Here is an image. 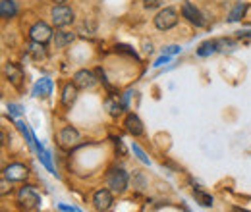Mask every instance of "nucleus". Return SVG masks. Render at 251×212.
Masks as SVG:
<instances>
[{
  "mask_svg": "<svg viewBox=\"0 0 251 212\" xmlns=\"http://www.w3.org/2000/svg\"><path fill=\"white\" fill-rule=\"evenodd\" d=\"M4 75H6V79H8L16 89H22V83H24V70H22L18 64L8 62V64L4 66Z\"/></svg>",
  "mask_w": 251,
  "mask_h": 212,
  "instance_id": "obj_11",
  "label": "nucleus"
},
{
  "mask_svg": "<svg viewBox=\"0 0 251 212\" xmlns=\"http://www.w3.org/2000/svg\"><path fill=\"white\" fill-rule=\"evenodd\" d=\"M232 212H251V211H246V209H240V207H234Z\"/></svg>",
  "mask_w": 251,
  "mask_h": 212,
  "instance_id": "obj_32",
  "label": "nucleus"
},
{
  "mask_svg": "<svg viewBox=\"0 0 251 212\" xmlns=\"http://www.w3.org/2000/svg\"><path fill=\"white\" fill-rule=\"evenodd\" d=\"M116 50H118V52H124V54H127V56H133L135 60H139L137 52H135L131 47H127V45H116Z\"/></svg>",
  "mask_w": 251,
  "mask_h": 212,
  "instance_id": "obj_23",
  "label": "nucleus"
},
{
  "mask_svg": "<svg viewBox=\"0 0 251 212\" xmlns=\"http://www.w3.org/2000/svg\"><path fill=\"white\" fill-rule=\"evenodd\" d=\"M39 193L33 189L31 185H25V187H22L20 189V193H18V203H20V207L24 209V211H33L37 205H39Z\"/></svg>",
  "mask_w": 251,
  "mask_h": 212,
  "instance_id": "obj_7",
  "label": "nucleus"
},
{
  "mask_svg": "<svg viewBox=\"0 0 251 212\" xmlns=\"http://www.w3.org/2000/svg\"><path fill=\"white\" fill-rule=\"evenodd\" d=\"M4 176L12 182H25L27 176H29V170L25 164H20V162H14V164H8L4 168Z\"/></svg>",
  "mask_w": 251,
  "mask_h": 212,
  "instance_id": "obj_8",
  "label": "nucleus"
},
{
  "mask_svg": "<svg viewBox=\"0 0 251 212\" xmlns=\"http://www.w3.org/2000/svg\"><path fill=\"white\" fill-rule=\"evenodd\" d=\"M50 93H52V81L49 77L39 79L33 87V96H49Z\"/></svg>",
  "mask_w": 251,
  "mask_h": 212,
  "instance_id": "obj_18",
  "label": "nucleus"
},
{
  "mask_svg": "<svg viewBox=\"0 0 251 212\" xmlns=\"http://www.w3.org/2000/svg\"><path fill=\"white\" fill-rule=\"evenodd\" d=\"M20 8H18V2L16 0H0V18L2 20H14L18 16Z\"/></svg>",
  "mask_w": 251,
  "mask_h": 212,
  "instance_id": "obj_13",
  "label": "nucleus"
},
{
  "mask_svg": "<svg viewBox=\"0 0 251 212\" xmlns=\"http://www.w3.org/2000/svg\"><path fill=\"white\" fill-rule=\"evenodd\" d=\"M180 14H182V18H184L188 24L195 25V27H205V25H207V18L203 16V12H201L193 2H189V0H186V2L182 4Z\"/></svg>",
  "mask_w": 251,
  "mask_h": 212,
  "instance_id": "obj_4",
  "label": "nucleus"
},
{
  "mask_svg": "<svg viewBox=\"0 0 251 212\" xmlns=\"http://www.w3.org/2000/svg\"><path fill=\"white\" fill-rule=\"evenodd\" d=\"M178 10L172 8V6H166V8H160L157 12V16L153 18V24L158 31H170L172 27L178 25Z\"/></svg>",
  "mask_w": 251,
  "mask_h": 212,
  "instance_id": "obj_2",
  "label": "nucleus"
},
{
  "mask_svg": "<svg viewBox=\"0 0 251 212\" xmlns=\"http://www.w3.org/2000/svg\"><path fill=\"white\" fill-rule=\"evenodd\" d=\"M104 108L108 110V114L112 116V118H118L120 114H122V110H124V106H122V102H118V96L114 94V96H108L106 100H104Z\"/></svg>",
  "mask_w": 251,
  "mask_h": 212,
  "instance_id": "obj_19",
  "label": "nucleus"
},
{
  "mask_svg": "<svg viewBox=\"0 0 251 212\" xmlns=\"http://www.w3.org/2000/svg\"><path fill=\"white\" fill-rule=\"evenodd\" d=\"M124 125H126V131L129 133V135H133V137H139V135H143V121L139 120V116L137 114H127L124 120Z\"/></svg>",
  "mask_w": 251,
  "mask_h": 212,
  "instance_id": "obj_12",
  "label": "nucleus"
},
{
  "mask_svg": "<svg viewBox=\"0 0 251 212\" xmlns=\"http://www.w3.org/2000/svg\"><path fill=\"white\" fill-rule=\"evenodd\" d=\"M219 41V50H234L236 48V41L234 39H217Z\"/></svg>",
  "mask_w": 251,
  "mask_h": 212,
  "instance_id": "obj_22",
  "label": "nucleus"
},
{
  "mask_svg": "<svg viewBox=\"0 0 251 212\" xmlns=\"http://www.w3.org/2000/svg\"><path fill=\"white\" fill-rule=\"evenodd\" d=\"M8 182H10V180H8L6 176H2V183H0V187H2V189H0V193H2V195H6V193H8Z\"/></svg>",
  "mask_w": 251,
  "mask_h": 212,
  "instance_id": "obj_30",
  "label": "nucleus"
},
{
  "mask_svg": "<svg viewBox=\"0 0 251 212\" xmlns=\"http://www.w3.org/2000/svg\"><path fill=\"white\" fill-rule=\"evenodd\" d=\"M50 2H52V4H64L66 0H50Z\"/></svg>",
  "mask_w": 251,
  "mask_h": 212,
  "instance_id": "obj_33",
  "label": "nucleus"
},
{
  "mask_svg": "<svg viewBox=\"0 0 251 212\" xmlns=\"http://www.w3.org/2000/svg\"><path fill=\"white\" fill-rule=\"evenodd\" d=\"M160 4H162V0H143L145 10H157V8H160Z\"/></svg>",
  "mask_w": 251,
  "mask_h": 212,
  "instance_id": "obj_26",
  "label": "nucleus"
},
{
  "mask_svg": "<svg viewBox=\"0 0 251 212\" xmlns=\"http://www.w3.org/2000/svg\"><path fill=\"white\" fill-rule=\"evenodd\" d=\"M180 52H182V47H178V45H170V47L162 48V54H168V56H174V54H180Z\"/></svg>",
  "mask_w": 251,
  "mask_h": 212,
  "instance_id": "obj_24",
  "label": "nucleus"
},
{
  "mask_svg": "<svg viewBox=\"0 0 251 212\" xmlns=\"http://www.w3.org/2000/svg\"><path fill=\"white\" fill-rule=\"evenodd\" d=\"M97 73L91 71V70H77L75 73H74V77H72V83L77 87V89H93L95 85H97Z\"/></svg>",
  "mask_w": 251,
  "mask_h": 212,
  "instance_id": "obj_6",
  "label": "nucleus"
},
{
  "mask_svg": "<svg viewBox=\"0 0 251 212\" xmlns=\"http://www.w3.org/2000/svg\"><path fill=\"white\" fill-rule=\"evenodd\" d=\"M215 52H219V41H217V39L205 41V43H201L199 48H197V56H199V58H207V56H211V54H215Z\"/></svg>",
  "mask_w": 251,
  "mask_h": 212,
  "instance_id": "obj_17",
  "label": "nucleus"
},
{
  "mask_svg": "<svg viewBox=\"0 0 251 212\" xmlns=\"http://www.w3.org/2000/svg\"><path fill=\"white\" fill-rule=\"evenodd\" d=\"M50 20H52V25L56 29H64L75 22V12L68 4H54L50 8Z\"/></svg>",
  "mask_w": 251,
  "mask_h": 212,
  "instance_id": "obj_1",
  "label": "nucleus"
},
{
  "mask_svg": "<svg viewBox=\"0 0 251 212\" xmlns=\"http://www.w3.org/2000/svg\"><path fill=\"white\" fill-rule=\"evenodd\" d=\"M193 199L201 205V207H213V197L201 189H193Z\"/></svg>",
  "mask_w": 251,
  "mask_h": 212,
  "instance_id": "obj_21",
  "label": "nucleus"
},
{
  "mask_svg": "<svg viewBox=\"0 0 251 212\" xmlns=\"http://www.w3.org/2000/svg\"><path fill=\"white\" fill-rule=\"evenodd\" d=\"M133 152H135V154H137V158H139V160H141V162H143V164H149V158H147V156H145V152L141 151V149H139V147H137V145H133Z\"/></svg>",
  "mask_w": 251,
  "mask_h": 212,
  "instance_id": "obj_27",
  "label": "nucleus"
},
{
  "mask_svg": "<svg viewBox=\"0 0 251 212\" xmlns=\"http://www.w3.org/2000/svg\"><path fill=\"white\" fill-rule=\"evenodd\" d=\"M170 58H172V56H168V54H162V56H160V58H158V60L153 64V66H155V68H160V66H164L166 62H170Z\"/></svg>",
  "mask_w": 251,
  "mask_h": 212,
  "instance_id": "obj_28",
  "label": "nucleus"
},
{
  "mask_svg": "<svg viewBox=\"0 0 251 212\" xmlns=\"http://www.w3.org/2000/svg\"><path fill=\"white\" fill-rule=\"evenodd\" d=\"M143 50H145L147 54H151V52H153V47H151V43H149V45H145V48H143Z\"/></svg>",
  "mask_w": 251,
  "mask_h": 212,
  "instance_id": "obj_31",
  "label": "nucleus"
},
{
  "mask_svg": "<svg viewBox=\"0 0 251 212\" xmlns=\"http://www.w3.org/2000/svg\"><path fill=\"white\" fill-rule=\"evenodd\" d=\"M27 52L31 54L35 60H45V58H47V48H45L43 43H35V41H31L29 47H27Z\"/></svg>",
  "mask_w": 251,
  "mask_h": 212,
  "instance_id": "obj_20",
  "label": "nucleus"
},
{
  "mask_svg": "<svg viewBox=\"0 0 251 212\" xmlns=\"http://www.w3.org/2000/svg\"><path fill=\"white\" fill-rule=\"evenodd\" d=\"M77 87L74 85V83H66L62 89V104L66 106V108H70L75 100H77Z\"/></svg>",
  "mask_w": 251,
  "mask_h": 212,
  "instance_id": "obj_16",
  "label": "nucleus"
},
{
  "mask_svg": "<svg viewBox=\"0 0 251 212\" xmlns=\"http://www.w3.org/2000/svg\"><path fill=\"white\" fill-rule=\"evenodd\" d=\"M8 112H10V116L20 118V116H22V112H24V108H22L20 104H8Z\"/></svg>",
  "mask_w": 251,
  "mask_h": 212,
  "instance_id": "obj_25",
  "label": "nucleus"
},
{
  "mask_svg": "<svg viewBox=\"0 0 251 212\" xmlns=\"http://www.w3.org/2000/svg\"><path fill=\"white\" fill-rule=\"evenodd\" d=\"M248 8H250V4H248V2H238V4L230 10V14H228L226 22H228V24H236V22L244 20V18H246V14H248Z\"/></svg>",
  "mask_w": 251,
  "mask_h": 212,
  "instance_id": "obj_14",
  "label": "nucleus"
},
{
  "mask_svg": "<svg viewBox=\"0 0 251 212\" xmlns=\"http://www.w3.org/2000/svg\"><path fill=\"white\" fill-rule=\"evenodd\" d=\"M79 131L75 129V127H72V125H66L60 129V133H58V141H60V145H62L64 149H72V147H75L77 143H79Z\"/></svg>",
  "mask_w": 251,
  "mask_h": 212,
  "instance_id": "obj_10",
  "label": "nucleus"
},
{
  "mask_svg": "<svg viewBox=\"0 0 251 212\" xmlns=\"http://www.w3.org/2000/svg\"><path fill=\"white\" fill-rule=\"evenodd\" d=\"M75 39H77V35L72 33V31H56V35H54V47H56V48H66V47H70Z\"/></svg>",
  "mask_w": 251,
  "mask_h": 212,
  "instance_id": "obj_15",
  "label": "nucleus"
},
{
  "mask_svg": "<svg viewBox=\"0 0 251 212\" xmlns=\"http://www.w3.org/2000/svg\"><path fill=\"white\" fill-rule=\"evenodd\" d=\"M106 185L112 193H124L127 189V172L124 168H110L106 174Z\"/></svg>",
  "mask_w": 251,
  "mask_h": 212,
  "instance_id": "obj_3",
  "label": "nucleus"
},
{
  "mask_svg": "<svg viewBox=\"0 0 251 212\" xmlns=\"http://www.w3.org/2000/svg\"><path fill=\"white\" fill-rule=\"evenodd\" d=\"M112 203H114V199H112V191H110V189H99V191H95L93 205L99 212L110 211Z\"/></svg>",
  "mask_w": 251,
  "mask_h": 212,
  "instance_id": "obj_9",
  "label": "nucleus"
},
{
  "mask_svg": "<svg viewBox=\"0 0 251 212\" xmlns=\"http://www.w3.org/2000/svg\"><path fill=\"white\" fill-rule=\"evenodd\" d=\"M52 33H54V31H52V25H49V24L43 22V20H39V22H35L31 27H29V39L35 41V43H43V45H47L49 41L54 39Z\"/></svg>",
  "mask_w": 251,
  "mask_h": 212,
  "instance_id": "obj_5",
  "label": "nucleus"
},
{
  "mask_svg": "<svg viewBox=\"0 0 251 212\" xmlns=\"http://www.w3.org/2000/svg\"><path fill=\"white\" fill-rule=\"evenodd\" d=\"M236 39H251V29H244L236 33Z\"/></svg>",
  "mask_w": 251,
  "mask_h": 212,
  "instance_id": "obj_29",
  "label": "nucleus"
}]
</instances>
